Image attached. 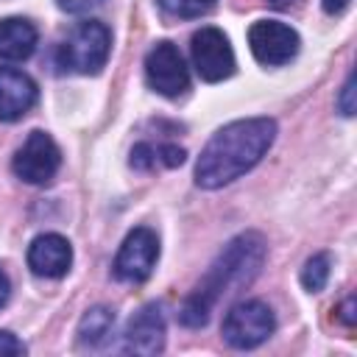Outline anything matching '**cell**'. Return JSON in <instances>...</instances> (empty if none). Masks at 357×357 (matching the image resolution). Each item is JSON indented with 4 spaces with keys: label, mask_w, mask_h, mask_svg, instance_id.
I'll list each match as a JSON object with an SVG mask.
<instances>
[{
    "label": "cell",
    "mask_w": 357,
    "mask_h": 357,
    "mask_svg": "<svg viewBox=\"0 0 357 357\" xmlns=\"http://www.w3.org/2000/svg\"><path fill=\"white\" fill-rule=\"evenodd\" d=\"M340 321L346 324V326H354V298L349 296L346 301H343V307H340Z\"/></svg>",
    "instance_id": "obj_22"
},
{
    "label": "cell",
    "mask_w": 357,
    "mask_h": 357,
    "mask_svg": "<svg viewBox=\"0 0 357 357\" xmlns=\"http://www.w3.org/2000/svg\"><path fill=\"white\" fill-rule=\"evenodd\" d=\"M36 103V84L14 67H0V120H20Z\"/></svg>",
    "instance_id": "obj_12"
},
{
    "label": "cell",
    "mask_w": 357,
    "mask_h": 357,
    "mask_svg": "<svg viewBox=\"0 0 357 357\" xmlns=\"http://www.w3.org/2000/svg\"><path fill=\"white\" fill-rule=\"evenodd\" d=\"M36 28L22 17H8L0 22V59L25 61L36 50Z\"/></svg>",
    "instance_id": "obj_13"
},
{
    "label": "cell",
    "mask_w": 357,
    "mask_h": 357,
    "mask_svg": "<svg viewBox=\"0 0 357 357\" xmlns=\"http://www.w3.org/2000/svg\"><path fill=\"white\" fill-rule=\"evenodd\" d=\"M109 50H112V33L103 22L98 20L78 22L61 45V67L81 75H98L106 67Z\"/></svg>",
    "instance_id": "obj_3"
},
{
    "label": "cell",
    "mask_w": 357,
    "mask_h": 357,
    "mask_svg": "<svg viewBox=\"0 0 357 357\" xmlns=\"http://www.w3.org/2000/svg\"><path fill=\"white\" fill-rule=\"evenodd\" d=\"M8 296H11V282H8V276H6V271L0 268V307H6V301H8Z\"/></svg>",
    "instance_id": "obj_24"
},
{
    "label": "cell",
    "mask_w": 357,
    "mask_h": 357,
    "mask_svg": "<svg viewBox=\"0 0 357 357\" xmlns=\"http://www.w3.org/2000/svg\"><path fill=\"white\" fill-rule=\"evenodd\" d=\"M148 86L165 98H178L190 86V70L173 42H156L145 56Z\"/></svg>",
    "instance_id": "obj_7"
},
{
    "label": "cell",
    "mask_w": 357,
    "mask_h": 357,
    "mask_svg": "<svg viewBox=\"0 0 357 357\" xmlns=\"http://www.w3.org/2000/svg\"><path fill=\"white\" fill-rule=\"evenodd\" d=\"M190 50H192V67L204 81L218 84L234 73V50L223 31H218V28L195 31Z\"/></svg>",
    "instance_id": "obj_6"
},
{
    "label": "cell",
    "mask_w": 357,
    "mask_h": 357,
    "mask_svg": "<svg viewBox=\"0 0 357 357\" xmlns=\"http://www.w3.org/2000/svg\"><path fill=\"white\" fill-rule=\"evenodd\" d=\"M156 156H159V162H162L165 167H178L187 153H184V148H178V145H159V148H156Z\"/></svg>",
    "instance_id": "obj_19"
},
{
    "label": "cell",
    "mask_w": 357,
    "mask_h": 357,
    "mask_svg": "<svg viewBox=\"0 0 357 357\" xmlns=\"http://www.w3.org/2000/svg\"><path fill=\"white\" fill-rule=\"evenodd\" d=\"M265 251H268V243L259 231L237 234L218 254V259L209 265V271L195 284V290L184 298V304L178 310V321L190 329L206 326V321L212 318V310L218 307L220 298H226L229 293L254 282V276L259 273V268L265 262Z\"/></svg>",
    "instance_id": "obj_1"
},
{
    "label": "cell",
    "mask_w": 357,
    "mask_h": 357,
    "mask_svg": "<svg viewBox=\"0 0 357 357\" xmlns=\"http://www.w3.org/2000/svg\"><path fill=\"white\" fill-rule=\"evenodd\" d=\"M268 3H271L273 8H287V6H293L296 0H268Z\"/></svg>",
    "instance_id": "obj_25"
},
{
    "label": "cell",
    "mask_w": 357,
    "mask_h": 357,
    "mask_svg": "<svg viewBox=\"0 0 357 357\" xmlns=\"http://www.w3.org/2000/svg\"><path fill=\"white\" fill-rule=\"evenodd\" d=\"M337 109H340L343 117H351L354 109H357V103H354V73H349V78H346V84L337 95Z\"/></svg>",
    "instance_id": "obj_18"
},
{
    "label": "cell",
    "mask_w": 357,
    "mask_h": 357,
    "mask_svg": "<svg viewBox=\"0 0 357 357\" xmlns=\"http://www.w3.org/2000/svg\"><path fill=\"white\" fill-rule=\"evenodd\" d=\"M349 3L351 0H321V6H324L326 14H343L349 8Z\"/></svg>",
    "instance_id": "obj_23"
},
{
    "label": "cell",
    "mask_w": 357,
    "mask_h": 357,
    "mask_svg": "<svg viewBox=\"0 0 357 357\" xmlns=\"http://www.w3.org/2000/svg\"><path fill=\"white\" fill-rule=\"evenodd\" d=\"M156 3L170 17H201L215 6V0H156Z\"/></svg>",
    "instance_id": "obj_16"
},
{
    "label": "cell",
    "mask_w": 357,
    "mask_h": 357,
    "mask_svg": "<svg viewBox=\"0 0 357 357\" xmlns=\"http://www.w3.org/2000/svg\"><path fill=\"white\" fill-rule=\"evenodd\" d=\"M56 6L67 14H86L98 6H103V0H56Z\"/></svg>",
    "instance_id": "obj_21"
},
{
    "label": "cell",
    "mask_w": 357,
    "mask_h": 357,
    "mask_svg": "<svg viewBox=\"0 0 357 357\" xmlns=\"http://www.w3.org/2000/svg\"><path fill=\"white\" fill-rule=\"evenodd\" d=\"M73 265V245L67 237L47 231L28 245V268L45 279H61Z\"/></svg>",
    "instance_id": "obj_10"
},
{
    "label": "cell",
    "mask_w": 357,
    "mask_h": 357,
    "mask_svg": "<svg viewBox=\"0 0 357 357\" xmlns=\"http://www.w3.org/2000/svg\"><path fill=\"white\" fill-rule=\"evenodd\" d=\"M17 354H25V343L17 340L11 332L0 329V357H17Z\"/></svg>",
    "instance_id": "obj_20"
},
{
    "label": "cell",
    "mask_w": 357,
    "mask_h": 357,
    "mask_svg": "<svg viewBox=\"0 0 357 357\" xmlns=\"http://www.w3.org/2000/svg\"><path fill=\"white\" fill-rule=\"evenodd\" d=\"M276 329V318H273V310L259 301V298H251V301H240L234 304L226 318H223V340L231 346V349H254L259 343H265Z\"/></svg>",
    "instance_id": "obj_4"
},
{
    "label": "cell",
    "mask_w": 357,
    "mask_h": 357,
    "mask_svg": "<svg viewBox=\"0 0 357 357\" xmlns=\"http://www.w3.org/2000/svg\"><path fill=\"white\" fill-rule=\"evenodd\" d=\"M159 259V237L148 229H131L114 257V276L120 282H145Z\"/></svg>",
    "instance_id": "obj_9"
},
{
    "label": "cell",
    "mask_w": 357,
    "mask_h": 357,
    "mask_svg": "<svg viewBox=\"0 0 357 357\" xmlns=\"http://www.w3.org/2000/svg\"><path fill=\"white\" fill-rule=\"evenodd\" d=\"M298 45H301L298 33L279 20H257L248 28V47L259 64L268 67L287 64L290 59H296Z\"/></svg>",
    "instance_id": "obj_8"
},
{
    "label": "cell",
    "mask_w": 357,
    "mask_h": 357,
    "mask_svg": "<svg viewBox=\"0 0 357 357\" xmlns=\"http://www.w3.org/2000/svg\"><path fill=\"white\" fill-rule=\"evenodd\" d=\"M61 165V151L47 131H31L28 139L14 153L11 170L28 184H47Z\"/></svg>",
    "instance_id": "obj_5"
},
{
    "label": "cell",
    "mask_w": 357,
    "mask_h": 357,
    "mask_svg": "<svg viewBox=\"0 0 357 357\" xmlns=\"http://www.w3.org/2000/svg\"><path fill=\"white\" fill-rule=\"evenodd\" d=\"M273 139L276 120L271 117H245L218 128L195 162V184L204 190L231 184L268 153Z\"/></svg>",
    "instance_id": "obj_2"
},
{
    "label": "cell",
    "mask_w": 357,
    "mask_h": 357,
    "mask_svg": "<svg viewBox=\"0 0 357 357\" xmlns=\"http://www.w3.org/2000/svg\"><path fill=\"white\" fill-rule=\"evenodd\" d=\"M326 282H329V254L310 257L304 262V268H301V284H304V290L318 293V290L326 287Z\"/></svg>",
    "instance_id": "obj_15"
},
{
    "label": "cell",
    "mask_w": 357,
    "mask_h": 357,
    "mask_svg": "<svg viewBox=\"0 0 357 357\" xmlns=\"http://www.w3.org/2000/svg\"><path fill=\"white\" fill-rule=\"evenodd\" d=\"M156 162H159V156H156V148H153L151 142H139V145L131 148V167H137V170H151Z\"/></svg>",
    "instance_id": "obj_17"
},
{
    "label": "cell",
    "mask_w": 357,
    "mask_h": 357,
    "mask_svg": "<svg viewBox=\"0 0 357 357\" xmlns=\"http://www.w3.org/2000/svg\"><path fill=\"white\" fill-rule=\"evenodd\" d=\"M162 346H165V315L156 304H145L128 321V329L123 337V351L151 357V354H159Z\"/></svg>",
    "instance_id": "obj_11"
},
{
    "label": "cell",
    "mask_w": 357,
    "mask_h": 357,
    "mask_svg": "<svg viewBox=\"0 0 357 357\" xmlns=\"http://www.w3.org/2000/svg\"><path fill=\"white\" fill-rule=\"evenodd\" d=\"M112 326H114V312L109 307H92L78 324V340L84 346H98L100 340H106Z\"/></svg>",
    "instance_id": "obj_14"
}]
</instances>
